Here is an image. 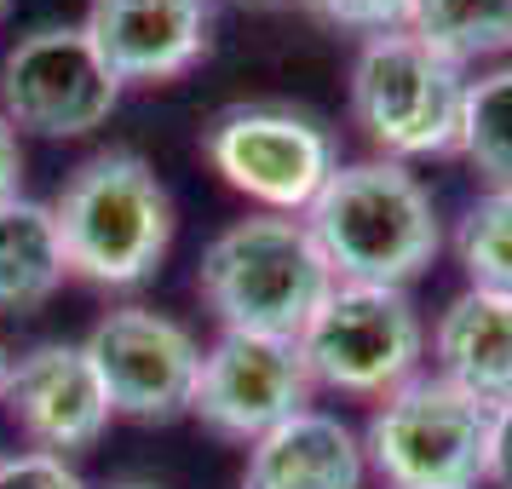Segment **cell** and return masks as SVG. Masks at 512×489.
Listing matches in <instances>:
<instances>
[{"label": "cell", "instance_id": "cell-15", "mask_svg": "<svg viewBox=\"0 0 512 489\" xmlns=\"http://www.w3.org/2000/svg\"><path fill=\"white\" fill-rule=\"evenodd\" d=\"M70 277L64 231L52 202L12 196L0 208V311H35Z\"/></svg>", "mask_w": 512, "mask_h": 489}, {"label": "cell", "instance_id": "cell-5", "mask_svg": "<svg viewBox=\"0 0 512 489\" xmlns=\"http://www.w3.org/2000/svg\"><path fill=\"white\" fill-rule=\"evenodd\" d=\"M363 455L380 489H484L489 409L438 374H415L374 403Z\"/></svg>", "mask_w": 512, "mask_h": 489}, {"label": "cell", "instance_id": "cell-13", "mask_svg": "<svg viewBox=\"0 0 512 489\" xmlns=\"http://www.w3.org/2000/svg\"><path fill=\"white\" fill-rule=\"evenodd\" d=\"M432 363L438 380L466 392L484 409L512 403V294L466 282L432 323Z\"/></svg>", "mask_w": 512, "mask_h": 489}, {"label": "cell", "instance_id": "cell-21", "mask_svg": "<svg viewBox=\"0 0 512 489\" xmlns=\"http://www.w3.org/2000/svg\"><path fill=\"white\" fill-rule=\"evenodd\" d=\"M489 489H512V403L489 409V461H484Z\"/></svg>", "mask_w": 512, "mask_h": 489}, {"label": "cell", "instance_id": "cell-18", "mask_svg": "<svg viewBox=\"0 0 512 489\" xmlns=\"http://www.w3.org/2000/svg\"><path fill=\"white\" fill-rule=\"evenodd\" d=\"M455 259L472 288L512 294V190H484L455 225Z\"/></svg>", "mask_w": 512, "mask_h": 489}, {"label": "cell", "instance_id": "cell-25", "mask_svg": "<svg viewBox=\"0 0 512 489\" xmlns=\"http://www.w3.org/2000/svg\"><path fill=\"white\" fill-rule=\"evenodd\" d=\"M6 6H12V0H0V18H6Z\"/></svg>", "mask_w": 512, "mask_h": 489}, {"label": "cell", "instance_id": "cell-1", "mask_svg": "<svg viewBox=\"0 0 512 489\" xmlns=\"http://www.w3.org/2000/svg\"><path fill=\"white\" fill-rule=\"evenodd\" d=\"M305 231L317 236L334 282L409 288L438 259L443 219L432 190L403 162H346L328 173L317 202L305 208Z\"/></svg>", "mask_w": 512, "mask_h": 489}, {"label": "cell", "instance_id": "cell-16", "mask_svg": "<svg viewBox=\"0 0 512 489\" xmlns=\"http://www.w3.org/2000/svg\"><path fill=\"white\" fill-rule=\"evenodd\" d=\"M403 29L455 70L512 58V0H409Z\"/></svg>", "mask_w": 512, "mask_h": 489}, {"label": "cell", "instance_id": "cell-23", "mask_svg": "<svg viewBox=\"0 0 512 489\" xmlns=\"http://www.w3.org/2000/svg\"><path fill=\"white\" fill-rule=\"evenodd\" d=\"M110 489H162V484H144V478H121V484H110Z\"/></svg>", "mask_w": 512, "mask_h": 489}, {"label": "cell", "instance_id": "cell-10", "mask_svg": "<svg viewBox=\"0 0 512 489\" xmlns=\"http://www.w3.org/2000/svg\"><path fill=\"white\" fill-rule=\"evenodd\" d=\"M311 374H305L300 340H277V334H219L202 346V369H196V392H190V415L208 432L231 443H259L277 432L282 420L311 409Z\"/></svg>", "mask_w": 512, "mask_h": 489}, {"label": "cell", "instance_id": "cell-8", "mask_svg": "<svg viewBox=\"0 0 512 489\" xmlns=\"http://www.w3.org/2000/svg\"><path fill=\"white\" fill-rule=\"evenodd\" d=\"M121 81L98 58L81 24L29 29L0 58V116L18 133L41 139H87L116 116Z\"/></svg>", "mask_w": 512, "mask_h": 489}, {"label": "cell", "instance_id": "cell-9", "mask_svg": "<svg viewBox=\"0 0 512 489\" xmlns=\"http://www.w3.org/2000/svg\"><path fill=\"white\" fill-rule=\"evenodd\" d=\"M81 346L110 397V415L139 420V426H167L190 415L202 346L179 317H167L156 305H116L98 317Z\"/></svg>", "mask_w": 512, "mask_h": 489}, {"label": "cell", "instance_id": "cell-22", "mask_svg": "<svg viewBox=\"0 0 512 489\" xmlns=\"http://www.w3.org/2000/svg\"><path fill=\"white\" fill-rule=\"evenodd\" d=\"M24 144H18V127L0 116V208L12 202V196H24Z\"/></svg>", "mask_w": 512, "mask_h": 489}, {"label": "cell", "instance_id": "cell-4", "mask_svg": "<svg viewBox=\"0 0 512 489\" xmlns=\"http://www.w3.org/2000/svg\"><path fill=\"white\" fill-rule=\"evenodd\" d=\"M466 70L432 47H420L409 29L369 35L351 58V121L386 162H426L455 156L466 121Z\"/></svg>", "mask_w": 512, "mask_h": 489}, {"label": "cell", "instance_id": "cell-12", "mask_svg": "<svg viewBox=\"0 0 512 489\" xmlns=\"http://www.w3.org/2000/svg\"><path fill=\"white\" fill-rule=\"evenodd\" d=\"M81 29L121 87H162L208 58L213 0H93Z\"/></svg>", "mask_w": 512, "mask_h": 489}, {"label": "cell", "instance_id": "cell-20", "mask_svg": "<svg viewBox=\"0 0 512 489\" xmlns=\"http://www.w3.org/2000/svg\"><path fill=\"white\" fill-rule=\"evenodd\" d=\"M0 489H93L64 455L47 449H18L0 461Z\"/></svg>", "mask_w": 512, "mask_h": 489}, {"label": "cell", "instance_id": "cell-6", "mask_svg": "<svg viewBox=\"0 0 512 489\" xmlns=\"http://www.w3.org/2000/svg\"><path fill=\"white\" fill-rule=\"evenodd\" d=\"M300 357L317 392L380 403L420 374V357H426L420 305L409 300V288L334 282L317 317L300 328Z\"/></svg>", "mask_w": 512, "mask_h": 489}, {"label": "cell", "instance_id": "cell-14", "mask_svg": "<svg viewBox=\"0 0 512 489\" xmlns=\"http://www.w3.org/2000/svg\"><path fill=\"white\" fill-rule=\"evenodd\" d=\"M363 478H369L363 432H351L328 409L282 420L277 432L248 443L242 466V489H363Z\"/></svg>", "mask_w": 512, "mask_h": 489}, {"label": "cell", "instance_id": "cell-26", "mask_svg": "<svg viewBox=\"0 0 512 489\" xmlns=\"http://www.w3.org/2000/svg\"><path fill=\"white\" fill-rule=\"evenodd\" d=\"M254 6H277V0H254Z\"/></svg>", "mask_w": 512, "mask_h": 489}, {"label": "cell", "instance_id": "cell-27", "mask_svg": "<svg viewBox=\"0 0 512 489\" xmlns=\"http://www.w3.org/2000/svg\"><path fill=\"white\" fill-rule=\"evenodd\" d=\"M0 461H6V449H0Z\"/></svg>", "mask_w": 512, "mask_h": 489}, {"label": "cell", "instance_id": "cell-11", "mask_svg": "<svg viewBox=\"0 0 512 489\" xmlns=\"http://www.w3.org/2000/svg\"><path fill=\"white\" fill-rule=\"evenodd\" d=\"M6 415L18 420V432L29 438V449L47 455H81L110 432V397L98 386V369L87 346L75 340H47V346L12 357L6 386H0Z\"/></svg>", "mask_w": 512, "mask_h": 489}, {"label": "cell", "instance_id": "cell-7", "mask_svg": "<svg viewBox=\"0 0 512 489\" xmlns=\"http://www.w3.org/2000/svg\"><path fill=\"white\" fill-rule=\"evenodd\" d=\"M202 156L259 213H294V219H305L328 173L340 167L334 133L294 104H236L213 116V127L202 133Z\"/></svg>", "mask_w": 512, "mask_h": 489}, {"label": "cell", "instance_id": "cell-17", "mask_svg": "<svg viewBox=\"0 0 512 489\" xmlns=\"http://www.w3.org/2000/svg\"><path fill=\"white\" fill-rule=\"evenodd\" d=\"M461 156L484 173L489 190H512V58L466 87Z\"/></svg>", "mask_w": 512, "mask_h": 489}, {"label": "cell", "instance_id": "cell-19", "mask_svg": "<svg viewBox=\"0 0 512 489\" xmlns=\"http://www.w3.org/2000/svg\"><path fill=\"white\" fill-rule=\"evenodd\" d=\"M323 24L346 29V35H386V29L409 24V0H305Z\"/></svg>", "mask_w": 512, "mask_h": 489}, {"label": "cell", "instance_id": "cell-24", "mask_svg": "<svg viewBox=\"0 0 512 489\" xmlns=\"http://www.w3.org/2000/svg\"><path fill=\"white\" fill-rule=\"evenodd\" d=\"M6 369H12V357H6V346H0V386H6Z\"/></svg>", "mask_w": 512, "mask_h": 489}, {"label": "cell", "instance_id": "cell-2", "mask_svg": "<svg viewBox=\"0 0 512 489\" xmlns=\"http://www.w3.org/2000/svg\"><path fill=\"white\" fill-rule=\"evenodd\" d=\"M328 271L317 236L294 213H248L202 248L196 294L213 311L219 334H277L300 340V328L328 300Z\"/></svg>", "mask_w": 512, "mask_h": 489}, {"label": "cell", "instance_id": "cell-3", "mask_svg": "<svg viewBox=\"0 0 512 489\" xmlns=\"http://www.w3.org/2000/svg\"><path fill=\"white\" fill-rule=\"evenodd\" d=\"M70 277L93 288H144L173 248V196L139 150H98L58 190Z\"/></svg>", "mask_w": 512, "mask_h": 489}]
</instances>
